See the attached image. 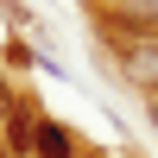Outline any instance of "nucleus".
I'll list each match as a JSON object with an SVG mask.
<instances>
[{
  "mask_svg": "<svg viewBox=\"0 0 158 158\" xmlns=\"http://www.w3.org/2000/svg\"><path fill=\"white\" fill-rule=\"evenodd\" d=\"M127 70H133L139 82H158V44H152V38H146V44H133V51H127Z\"/></svg>",
  "mask_w": 158,
  "mask_h": 158,
  "instance_id": "7ed1b4c3",
  "label": "nucleus"
},
{
  "mask_svg": "<svg viewBox=\"0 0 158 158\" xmlns=\"http://www.w3.org/2000/svg\"><path fill=\"white\" fill-rule=\"evenodd\" d=\"M108 25L139 32V44H146V38H158V0H108Z\"/></svg>",
  "mask_w": 158,
  "mask_h": 158,
  "instance_id": "f257e3e1",
  "label": "nucleus"
},
{
  "mask_svg": "<svg viewBox=\"0 0 158 158\" xmlns=\"http://www.w3.org/2000/svg\"><path fill=\"white\" fill-rule=\"evenodd\" d=\"M32 152H38V158H70V133H63V127H38Z\"/></svg>",
  "mask_w": 158,
  "mask_h": 158,
  "instance_id": "20e7f679",
  "label": "nucleus"
},
{
  "mask_svg": "<svg viewBox=\"0 0 158 158\" xmlns=\"http://www.w3.org/2000/svg\"><path fill=\"white\" fill-rule=\"evenodd\" d=\"M152 120H158V114H152Z\"/></svg>",
  "mask_w": 158,
  "mask_h": 158,
  "instance_id": "423d86ee",
  "label": "nucleus"
},
{
  "mask_svg": "<svg viewBox=\"0 0 158 158\" xmlns=\"http://www.w3.org/2000/svg\"><path fill=\"white\" fill-rule=\"evenodd\" d=\"M0 158H19V152H13V146H0Z\"/></svg>",
  "mask_w": 158,
  "mask_h": 158,
  "instance_id": "39448f33",
  "label": "nucleus"
},
{
  "mask_svg": "<svg viewBox=\"0 0 158 158\" xmlns=\"http://www.w3.org/2000/svg\"><path fill=\"white\" fill-rule=\"evenodd\" d=\"M32 139H38L32 108H13V120H6V146H13V152H32Z\"/></svg>",
  "mask_w": 158,
  "mask_h": 158,
  "instance_id": "f03ea898",
  "label": "nucleus"
}]
</instances>
